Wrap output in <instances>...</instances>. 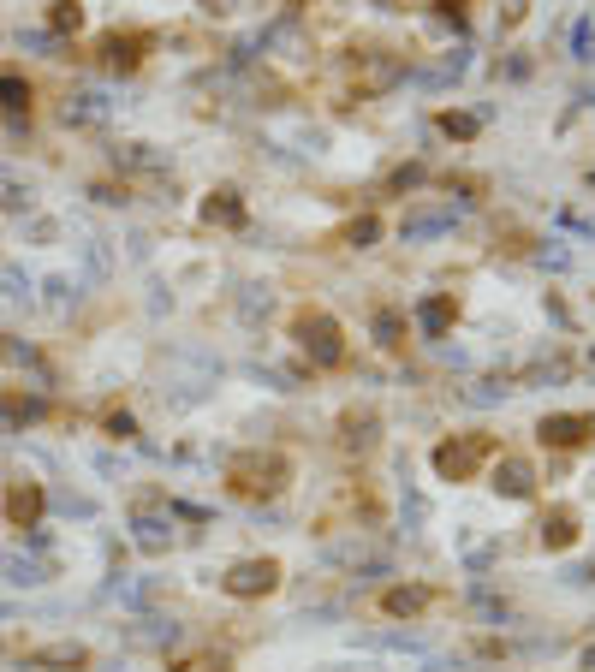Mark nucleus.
Returning a JSON list of instances; mask_svg holds the SVG:
<instances>
[{
    "label": "nucleus",
    "instance_id": "0eeeda50",
    "mask_svg": "<svg viewBox=\"0 0 595 672\" xmlns=\"http://www.w3.org/2000/svg\"><path fill=\"white\" fill-rule=\"evenodd\" d=\"M494 494H506V500H530V494H536V464H530L524 452L500 447V464H494Z\"/></svg>",
    "mask_w": 595,
    "mask_h": 672
},
{
    "label": "nucleus",
    "instance_id": "b1692460",
    "mask_svg": "<svg viewBox=\"0 0 595 672\" xmlns=\"http://www.w3.org/2000/svg\"><path fill=\"white\" fill-rule=\"evenodd\" d=\"M108 435H119V441H131V417H125V411H114V417H108Z\"/></svg>",
    "mask_w": 595,
    "mask_h": 672
},
{
    "label": "nucleus",
    "instance_id": "aec40b11",
    "mask_svg": "<svg viewBox=\"0 0 595 672\" xmlns=\"http://www.w3.org/2000/svg\"><path fill=\"white\" fill-rule=\"evenodd\" d=\"M24 292H30L24 268H0V298H24Z\"/></svg>",
    "mask_w": 595,
    "mask_h": 672
},
{
    "label": "nucleus",
    "instance_id": "393cba45",
    "mask_svg": "<svg viewBox=\"0 0 595 672\" xmlns=\"http://www.w3.org/2000/svg\"><path fill=\"white\" fill-rule=\"evenodd\" d=\"M203 6H209V12H238L244 0H203Z\"/></svg>",
    "mask_w": 595,
    "mask_h": 672
},
{
    "label": "nucleus",
    "instance_id": "9d476101",
    "mask_svg": "<svg viewBox=\"0 0 595 672\" xmlns=\"http://www.w3.org/2000/svg\"><path fill=\"white\" fill-rule=\"evenodd\" d=\"M24 369H30V375H48V363H42L24 339L0 334V375H24Z\"/></svg>",
    "mask_w": 595,
    "mask_h": 672
},
{
    "label": "nucleus",
    "instance_id": "2eb2a0df",
    "mask_svg": "<svg viewBox=\"0 0 595 672\" xmlns=\"http://www.w3.org/2000/svg\"><path fill=\"white\" fill-rule=\"evenodd\" d=\"M48 30L54 36H78L84 30V0H54L48 6Z\"/></svg>",
    "mask_w": 595,
    "mask_h": 672
},
{
    "label": "nucleus",
    "instance_id": "dca6fc26",
    "mask_svg": "<svg viewBox=\"0 0 595 672\" xmlns=\"http://www.w3.org/2000/svg\"><path fill=\"white\" fill-rule=\"evenodd\" d=\"M108 119V102L102 96H72L66 102V125H102Z\"/></svg>",
    "mask_w": 595,
    "mask_h": 672
},
{
    "label": "nucleus",
    "instance_id": "423d86ee",
    "mask_svg": "<svg viewBox=\"0 0 595 672\" xmlns=\"http://www.w3.org/2000/svg\"><path fill=\"white\" fill-rule=\"evenodd\" d=\"M542 447H560V452H572V447H584V441H595V417L590 411H560V417H542Z\"/></svg>",
    "mask_w": 595,
    "mask_h": 672
},
{
    "label": "nucleus",
    "instance_id": "f03ea898",
    "mask_svg": "<svg viewBox=\"0 0 595 672\" xmlns=\"http://www.w3.org/2000/svg\"><path fill=\"white\" fill-rule=\"evenodd\" d=\"M292 339H298V351H304L310 363H322V369L346 363V328H340L328 310H298V316H292Z\"/></svg>",
    "mask_w": 595,
    "mask_h": 672
},
{
    "label": "nucleus",
    "instance_id": "4be33fe9",
    "mask_svg": "<svg viewBox=\"0 0 595 672\" xmlns=\"http://www.w3.org/2000/svg\"><path fill=\"white\" fill-rule=\"evenodd\" d=\"M441 131H453V137H471L476 119H465V113H447V119H441Z\"/></svg>",
    "mask_w": 595,
    "mask_h": 672
},
{
    "label": "nucleus",
    "instance_id": "f3484780",
    "mask_svg": "<svg viewBox=\"0 0 595 672\" xmlns=\"http://www.w3.org/2000/svg\"><path fill=\"white\" fill-rule=\"evenodd\" d=\"M203 221H227V226L244 221V203H238V191H215V197L203 203Z\"/></svg>",
    "mask_w": 595,
    "mask_h": 672
},
{
    "label": "nucleus",
    "instance_id": "f257e3e1",
    "mask_svg": "<svg viewBox=\"0 0 595 672\" xmlns=\"http://www.w3.org/2000/svg\"><path fill=\"white\" fill-rule=\"evenodd\" d=\"M286 482H292V458H286V452H238L233 464H227V488H233L238 500H274V494H280V488H286Z\"/></svg>",
    "mask_w": 595,
    "mask_h": 672
},
{
    "label": "nucleus",
    "instance_id": "39448f33",
    "mask_svg": "<svg viewBox=\"0 0 595 672\" xmlns=\"http://www.w3.org/2000/svg\"><path fill=\"white\" fill-rule=\"evenodd\" d=\"M149 48H155V36H149V30H114V36H102V48H96V54H102V66H108V72H137Z\"/></svg>",
    "mask_w": 595,
    "mask_h": 672
},
{
    "label": "nucleus",
    "instance_id": "ddd939ff",
    "mask_svg": "<svg viewBox=\"0 0 595 672\" xmlns=\"http://www.w3.org/2000/svg\"><path fill=\"white\" fill-rule=\"evenodd\" d=\"M542 542H548V548H572V542H578V512H572V506H554V512L542 518Z\"/></svg>",
    "mask_w": 595,
    "mask_h": 672
},
{
    "label": "nucleus",
    "instance_id": "5701e85b",
    "mask_svg": "<svg viewBox=\"0 0 595 672\" xmlns=\"http://www.w3.org/2000/svg\"><path fill=\"white\" fill-rule=\"evenodd\" d=\"M375 232H381V226H375V215H363V221H357L352 232H346V238H352V244H369V238H375Z\"/></svg>",
    "mask_w": 595,
    "mask_h": 672
},
{
    "label": "nucleus",
    "instance_id": "412c9836",
    "mask_svg": "<svg viewBox=\"0 0 595 672\" xmlns=\"http://www.w3.org/2000/svg\"><path fill=\"white\" fill-rule=\"evenodd\" d=\"M447 221H453V215H417V221H405V238H423V232H441Z\"/></svg>",
    "mask_w": 595,
    "mask_h": 672
},
{
    "label": "nucleus",
    "instance_id": "f8f14e48",
    "mask_svg": "<svg viewBox=\"0 0 595 672\" xmlns=\"http://www.w3.org/2000/svg\"><path fill=\"white\" fill-rule=\"evenodd\" d=\"M429 601H435V589H417V583H411V589H387V595H381V613H387V619H417Z\"/></svg>",
    "mask_w": 595,
    "mask_h": 672
},
{
    "label": "nucleus",
    "instance_id": "4468645a",
    "mask_svg": "<svg viewBox=\"0 0 595 672\" xmlns=\"http://www.w3.org/2000/svg\"><path fill=\"white\" fill-rule=\"evenodd\" d=\"M84 661H90L84 643H48V649L30 655V667H84Z\"/></svg>",
    "mask_w": 595,
    "mask_h": 672
},
{
    "label": "nucleus",
    "instance_id": "6ab92c4d",
    "mask_svg": "<svg viewBox=\"0 0 595 672\" xmlns=\"http://www.w3.org/2000/svg\"><path fill=\"white\" fill-rule=\"evenodd\" d=\"M375 339L393 351V345L405 339V316H399V310H375Z\"/></svg>",
    "mask_w": 595,
    "mask_h": 672
},
{
    "label": "nucleus",
    "instance_id": "6e6552de",
    "mask_svg": "<svg viewBox=\"0 0 595 672\" xmlns=\"http://www.w3.org/2000/svg\"><path fill=\"white\" fill-rule=\"evenodd\" d=\"M42 506H48L42 482H12V488H6V518H12V530H36V524H42Z\"/></svg>",
    "mask_w": 595,
    "mask_h": 672
},
{
    "label": "nucleus",
    "instance_id": "a211bd4d",
    "mask_svg": "<svg viewBox=\"0 0 595 672\" xmlns=\"http://www.w3.org/2000/svg\"><path fill=\"white\" fill-rule=\"evenodd\" d=\"M417 316H423V328H429V334H447V328H453V316H459V304H453V298H429Z\"/></svg>",
    "mask_w": 595,
    "mask_h": 672
},
{
    "label": "nucleus",
    "instance_id": "7ed1b4c3",
    "mask_svg": "<svg viewBox=\"0 0 595 672\" xmlns=\"http://www.w3.org/2000/svg\"><path fill=\"white\" fill-rule=\"evenodd\" d=\"M494 452H500L494 435H453V441L435 447V476H441V482H471Z\"/></svg>",
    "mask_w": 595,
    "mask_h": 672
},
{
    "label": "nucleus",
    "instance_id": "20e7f679",
    "mask_svg": "<svg viewBox=\"0 0 595 672\" xmlns=\"http://www.w3.org/2000/svg\"><path fill=\"white\" fill-rule=\"evenodd\" d=\"M221 589H227L233 601H256V595H274V589H280V560H238V565H227Z\"/></svg>",
    "mask_w": 595,
    "mask_h": 672
},
{
    "label": "nucleus",
    "instance_id": "9b49d317",
    "mask_svg": "<svg viewBox=\"0 0 595 672\" xmlns=\"http://www.w3.org/2000/svg\"><path fill=\"white\" fill-rule=\"evenodd\" d=\"M340 447H346V452H369V447H375V411H369V405L340 417Z\"/></svg>",
    "mask_w": 595,
    "mask_h": 672
},
{
    "label": "nucleus",
    "instance_id": "1a4fd4ad",
    "mask_svg": "<svg viewBox=\"0 0 595 672\" xmlns=\"http://www.w3.org/2000/svg\"><path fill=\"white\" fill-rule=\"evenodd\" d=\"M30 102H36L30 78L24 72H0V119L6 125H30Z\"/></svg>",
    "mask_w": 595,
    "mask_h": 672
}]
</instances>
